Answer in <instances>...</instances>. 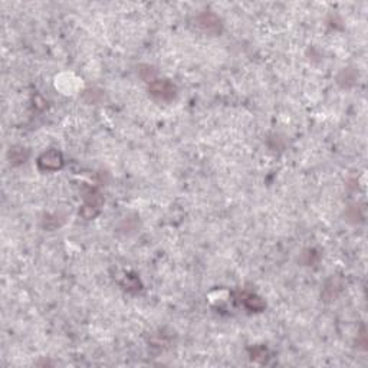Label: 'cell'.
Wrapping results in <instances>:
<instances>
[{"instance_id": "6da1fadb", "label": "cell", "mask_w": 368, "mask_h": 368, "mask_svg": "<svg viewBox=\"0 0 368 368\" xmlns=\"http://www.w3.org/2000/svg\"><path fill=\"white\" fill-rule=\"evenodd\" d=\"M148 92L151 94L157 101L168 102L173 101L176 98L177 88H176L174 84H171L167 79H154L152 82H150Z\"/></svg>"}, {"instance_id": "8992f818", "label": "cell", "mask_w": 368, "mask_h": 368, "mask_svg": "<svg viewBox=\"0 0 368 368\" xmlns=\"http://www.w3.org/2000/svg\"><path fill=\"white\" fill-rule=\"evenodd\" d=\"M341 289V285L338 283V279L335 278H331V280L327 282L325 288H324V298L327 299H334L337 296V292Z\"/></svg>"}, {"instance_id": "277c9868", "label": "cell", "mask_w": 368, "mask_h": 368, "mask_svg": "<svg viewBox=\"0 0 368 368\" xmlns=\"http://www.w3.org/2000/svg\"><path fill=\"white\" fill-rule=\"evenodd\" d=\"M357 72L353 68H345L341 71V74L338 75V84L343 87V88H350L353 85H356L357 82Z\"/></svg>"}, {"instance_id": "52a82bcc", "label": "cell", "mask_w": 368, "mask_h": 368, "mask_svg": "<svg viewBox=\"0 0 368 368\" xmlns=\"http://www.w3.org/2000/svg\"><path fill=\"white\" fill-rule=\"evenodd\" d=\"M245 305L249 308V309H253V311H260V309H263V306L265 304L262 302V299L260 298H257L256 295H252V293H247V295H245Z\"/></svg>"}, {"instance_id": "5b68a950", "label": "cell", "mask_w": 368, "mask_h": 368, "mask_svg": "<svg viewBox=\"0 0 368 368\" xmlns=\"http://www.w3.org/2000/svg\"><path fill=\"white\" fill-rule=\"evenodd\" d=\"M27 157H29V151L23 147H13L9 151V161L13 167L23 164Z\"/></svg>"}, {"instance_id": "3957f363", "label": "cell", "mask_w": 368, "mask_h": 368, "mask_svg": "<svg viewBox=\"0 0 368 368\" xmlns=\"http://www.w3.org/2000/svg\"><path fill=\"white\" fill-rule=\"evenodd\" d=\"M38 165L42 171H56V170L62 168V165H64L62 154L59 151H56V150L43 152L39 157Z\"/></svg>"}, {"instance_id": "7a4b0ae2", "label": "cell", "mask_w": 368, "mask_h": 368, "mask_svg": "<svg viewBox=\"0 0 368 368\" xmlns=\"http://www.w3.org/2000/svg\"><path fill=\"white\" fill-rule=\"evenodd\" d=\"M196 26L209 35H217L222 32V20L212 12H204L196 17Z\"/></svg>"}]
</instances>
